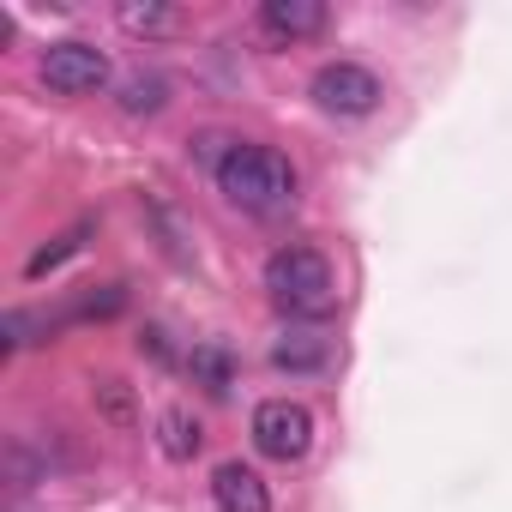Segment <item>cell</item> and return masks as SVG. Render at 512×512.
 <instances>
[{"label":"cell","instance_id":"cell-6","mask_svg":"<svg viewBox=\"0 0 512 512\" xmlns=\"http://www.w3.org/2000/svg\"><path fill=\"white\" fill-rule=\"evenodd\" d=\"M211 500H217V512H272V488L260 482V470H247L241 458L211 470Z\"/></svg>","mask_w":512,"mask_h":512},{"label":"cell","instance_id":"cell-12","mask_svg":"<svg viewBox=\"0 0 512 512\" xmlns=\"http://www.w3.org/2000/svg\"><path fill=\"white\" fill-rule=\"evenodd\" d=\"M85 235H91V223H73L67 235H55L49 247H37V253H31V260H25V278H49L55 266H67V260H73V253L85 247Z\"/></svg>","mask_w":512,"mask_h":512},{"label":"cell","instance_id":"cell-10","mask_svg":"<svg viewBox=\"0 0 512 512\" xmlns=\"http://www.w3.org/2000/svg\"><path fill=\"white\" fill-rule=\"evenodd\" d=\"M157 446H163V458H175V464H187V458H199V446H205V428H199V416L193 410H163L157 416Z\"/></svg>","mask_w":512,"mask_h":512},{"label":"cell","instance_id":"cell-13","mask_svg":"<svg viewBox=\"0 0 512 512\" xmlns=\"http://www.w3.org/2000/svg\"><path fill=\"white\" fill-rule=\"evenodd\" d=\"M169 103V79L163 73H133V79H121V109L127 115H157Z\"/></svg>","mask_w":512,"mask_h":512},{"label":"cell","instance_id":"cell-11","mask_svg":"<svg viewBox=\"0 0 512 512\" xmlns=\"http://www.w3.org/2000/svg\"><path fill=\"white\" fill-rule=\"evenodd\" d=\"M187 374H193L205 392H229L235 362H229V350H223L217 338H205V344H193V350H187Z\"/></svg>","mask_w":512,"mask_h":512},{"label":"cell","instance_id":"cell-1","mask_svg":"<svg viewBox=\"0 0 512 512\" xmlns=\"http://www.w3.org/2000/svg\"><path fill=\"white\" fill-rule=\"evenodd\" d=\"M266 296L284 320H302V326H320L338 314V272L320 247L308 241H290L278 247L272 260H266Z\"/></svg>","mask_w":512,"mask_h":512},{"label":"cell","instance_id":"cell-7","mask_svg":"<svg viewBox=\"0 0 512 512\" xmlns=\"http://www.w3.org/2000/svg\"><path fill=\"white\" fill-rule=\"evenodd\" d=\"M260 31L278 43H308L326 31V7L320 0H266L260 7Z\"/></svg>","mask_w":512,"mask_h":512},{"label":"cell","instance_id":"cell-14","mask_svg":"<svg viewBox=\"0 0 512 512\" xmlns=\"http://www.w3.org/2000/svg\"><path fill=\"white\" fill-rule=\"evenodd\" d=\"M91 398H97V416H103L109 428H133V422H139L133 392H127L121 380H97V392H91Z\"/></svg>","mask_w":512,"mask_h":512},{"label":"cell","instance_id":"cell-2","mask_svg":"<svg viewBox=\"0 0 512 512\" xmlns=\"http://www.w3.org/2000/svg\"><path fill=\"white\" fill-rule=\"evenodd\" d=\"M217 187L247 217H278L296 205V163L272 145H229L217 157Z\"/></svg>","mask_w":512,"mask_h":512},{"label":"cell","instance_id":"cell-5","mask_svg":"<svg viewBox=\"0 0 512 512\" xmlns=\"http://www.w3.org/2000/svg\"><path fill=\"white\" fill-rule=\"evenodd\" d=\"M314 103L326 109V115H344V121H356V115H374L380 109V97H386V85L368 73V67H356V61H326L320 73H314Z\"/></svg>","mask_w":512,"mask_h":512},{"label":"cell","instance_id":"cell-9","mask_svg":"<svg viewBox=\"0 0 512 512\" xmlns=\"http://www.w3.org/2000/svg\"><path fill=\"white\" fill-rule=\"evenodd\" d=\"M326 362H332V338H320V332H284L272 344V368L278 374H320Z\"/></svg>","mask_w":512,"mask_h":512},{"label":"cell","instance_id":"cell-3","mask_svg":"<svg viewBox=\"0 0 512 512\" xmlns=\"http://www.w3.org/2000/svg\"><path fill=\"white\" fill-rule=\"evenodd\" d=\"M253 446L272 464H302L314 452V410L296 398H266L253 410Z\"/></svg>","mask_w":512,"mask_h":512},{"label":"cell","instance_id":"cell-4","mask_svg":"<svg viewBox=\"0 0 512 512\" xmlns=\"http://www.w3.org/2000/svg\"><path fill=\"white\" fill-rule=\"evenodd\" d=\"M37 73H43V85L55 97H91V91L109 85V55L97 43H79L73 37V43H49L43 61H37Z\"/></svg>","mask_w":512,"mask_h":512},{"label":"cell","instance_id":"cell-8","mask_svg":"<svg viewBox=\"0 0 512 512\" xmlns=\"http://www.w3.org/2000/svg\"><path fill=\"white\" fill-rule=\"evenodd\" d=\"M115 25H121L127 37L157 43V37H181V31H187V13H181V7H163V0H121V7H115Z\"/></svg>","mask_w":512,"mask_h":512}]
</instances>
